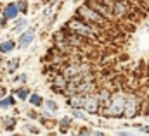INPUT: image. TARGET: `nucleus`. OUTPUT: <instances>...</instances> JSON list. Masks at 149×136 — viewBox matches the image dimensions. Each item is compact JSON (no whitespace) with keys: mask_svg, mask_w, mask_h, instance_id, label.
Wrapping results in <instances>:
<instances>
[{"mask_svg":"<svg viewBox=\"0 0 149 136\" xmlns=\"http://www.w3.org/2000/svg\"><path fill=\"white\" fill-rule=\"evenodd\" d=\"M3 98H5V88L0 86V100H3Z\"/></svg>","mask_w":149,"mask_h":136,"instance_id":"obj_26","label":"nucleus"},{"mask_svg":"<svg viewBox=\"0 0 149 136\" xmlns=\"http://www.w3.org/2000/svg\"><path fill=\"white\" fill-rule=\"evenodd\" d=\"M76 16L81 19V21H85L87 24H90V26H95V28H99V30H104L106 26H108V23L109 21H106L99 12H95L87 2L85 3H81L78 9H76Z\"/></svg>","mask_w":149,"mask_h":136,"instance_id":"obj_2","label":"nucleus"},{"mask_svg":"<svg viewBox=\"0 0 149 136\" xmlns=\"http://www.w3.org/2000/svg\"><path fill=\"white\" fill-rule=\"evenodd\" d=\"M68 105L71 107V110L85 109V97H81V95H73V97L68 98Z\"/></svg>","mask_w":149,"mask_h":136,"instance_id":"obj_9","label":"nucleus"},{"mask_svg":"<svg viewBox=\"0 0 149 136\" xmlns=\"http://www.w3.org/2000/svg\"><path fill=\"white\" fill-rule=\"evenodd\" d=\"M16 100H14V97H7V98H3V100H0V109H9L10 105H14Z\"/></svg>","mask_w":149,"mask_h":136,"instance_id":"obj_14","label":"nucleus"},{"mask_svg":"<svg viewBox=\"0 0 149 136\" xmlns=\"http://www.w3.org/2000/svg\"><path fill=\"white\" fill-rule=\"evenodd\" d=\"M16 5H17V10L19 12H23V14L28 12V2H16Z\"/></svg>","mask_w":149,"mask_h":136,"instance_id":"obj_18","label":"nucleus"},{"mask_svg":"<svg viewBox=\"0 0 149 136\" xmlns=\"http://www.w3.org/2000/svg\"><path fill=\"white\" fill-rule=\"evenodd\" d=\"M78 136H92V131H90L88 128H83V129L78 131Z\"/></svg>","mask_w":149,"mask_h":136,"instance_id":"obj_21","label":"nucleus"},{"mask_svg":"<svg viewBox=\"0 0 149 136\" xmlns=\"http://www.w3.org/2000/svg\"><path fill=\"white\" fill-rule=\"evenodd\" d=\"M101 100L97 95H90V97H85V110L88 114H101Z\"/></svg>","mask_w":149,"mask_h":136,"instance_id":"obj_6","label":"nucleus"},{"mask_svg":"<svg viewBox=\"0 0 149 136\" xmlns=\"http://www.w3.org/2000/svg\"><path fill=\"white\" fill-rule=\"evenodd\" d=\"M30 103H31L33 107H42V105L45 103V100H43L38 93H33V95H30Z\"/></svg>","mask_w":149,"mask_h":136,"instance_id":"obj_12","label":"nucleus"},{"mask_svg":"<svg viewBox=\"0 0 149 136\" xmlns=\"http://www.w3.org/2000/svg\"><path fill=\"white\" fill-rule=\"evenodd\" d=\"M17 14H19V10H17L16 2H10V3L5 5V9H3V19H16Z\"/></svg>","mask_w":149,"mask_h":136,"instance_id":"obj_10","label":"nucleus"},{"mask_svg":"<svg viewBox=\"0 0 149 136\" xmlns=\"http://www.w3.org/2000/svg\"><path fill=\"white\" fill-rule=\"evenodd\" d=\"M68 79L63 76V74H57L56 78H54V83H52V88H56L57 90V93H64L66 91V88H68Z\"/></svg>","mask_w":149,"mask_h":136,"instance_id":"obj_8","label":"nucleus"},{"mask_svg":"<svg viewBox=\"0 0 149 136\" xmlns=\"http://www.w3.org/2000/svg\"><path fill=\"white\" fill-rule=\"evenodd\" d=\"M24 129H26V131H30V133H33V135H38V133H40L37 128H35V126H31V124H26V126H24Z\"/></svg>","mask_w":149,"mask_h":136,"instance_id":"obj_22","label":"nucleus"},{"mask_svg":"<svg viewBox=\"0 0 149 136\" xmlns=\"http://www.w3.org/2000/svg\"><path fill=\"white\" fill-rule=\"evenodd\" d=\"M118 136H137V135H134L130 131H118Z\"/></svg>","mask_w":149,"mask_h":136,"instance_id":"obj_24","label":"nucleus"},{"mask_svg":"<svg viewBox=\"0 0 149 136\" xmlns=\"http://www.w3.org/2000/svg\"><path fill=\"white\" fill-rule=\"evenodd\" d=\"M14 126H16V119H7V121H5V128H7V129H10V128H14Z\"/></svg>","mask_w":149,"mask_h":136,"instance_id":"obj_23","label":"nucleus"},{"mask_svg":"<svg viewBox=\"0 0 149 136\" xmlns=\"http://www.w3.org/2000/svg\"><path fill=\"white\" fill-rule=\"evenodd\" d=\"M26 114H28V115H30V117H33V119H37V114H35V112H33V110H28V112H26Z\"/></svg>","mask_w":149,"mask_h":136,"instance_id":"obj_27","label":"nucleus"},{"mask_svg":"<svg viewBox=\"0 0 149 136\" xmlns=\"http://www.w3.org/2000/svg\"><path fill=\"white\" fill-rule=\"evenodd\" d=\"M70 126H71V119H70V117H63V119L59 121V128H61V133H63V135L66 133V129H68Z\"/></svg>","mask_w":149,"mask_h":136,"instance_id":"obj_13","label":"nucleus"},{"mask_svg":"<svg viewBox=\"0 0 149 136\" xmlns=\"http://www.w3.org/2000/svg\"><path fill=\"white\" fill-rule=\"evenodd\" d=\"M14 48H16L14 40H5V41L0 43V52H2V54H9V52H12Z\"/></svg>","mask_w":149,"mask_h":136,"instance_id":"obj_11","label":"nucleus"},{"mask_svg":"<svg viewBox=\"0 0 149 136\" xmlns=\"http://www.w3.org/2000/svg\"><path fill=\"white\" fill-rule=\"evenodd\" d=\"M28 79V74H19L17 78H12V81H19V83H26Z\"/></svg>","mask_w":149,"mask_h":136,"instance_id":"obj_20","label":"nucleus"},{"mask_svg":"<svg viewBox=\"0 0 149 136\" xmlns=\"http://www.w3.org/2000/svg\"><path fill=\"white\" fill-rule=\"evenodd\" d=\"M17 67H19V60H17V59H12V60L7 62V71H9V72H14Z\"/></svg>","mask_w":149,"mask_h":136,"instance_id":"obj_15","label":"nucleus"},{"mask_svg":"<svg viewBox=\"0 0 149 136\" xmlns=\"http://www.w3.org/2000/svg\"><path fill=\"white\" fill-rule=\"evenodd\" d=\"M92 136H106L104 133H101V131H95V133H92Z\"/></svg>","mask_w":149,"mask_h":136,"instance_id":"obj_28","label":"nucleus"},{"mask_svg":"<svg viewBox=\"0 0 149 136\" xmlns=\"http://www.w3.org/2000/svg\"><path fill=\"white\" fill-rule=\"evenodd\" d=\"M87 3H88L95 12H99L106 21H109V19H116V17H114V14H113V10L106 5V3H104V2H87Z\"/></svg>","mask_w":149,"mask_h":136,"instance_id":"obj_5","label":"nucleus"},{"mask_svg":"<svg viewBox=\"0 0 149 136\" xmlns=\"http://www.w3.org/2000/svg\"><path fill=\"white\" fill-rule=\"evenodd\" d=\"M125 103H127V95L123 93H113L111 100L106 107L101 109L102 117H125Z\"/></svg>","mask_w":149,"mask_h":136,"instance_id":"obj_3","label":"nucleus"},{"mask_svg":"<svg viewBox=\"0 0 149 136\" xmlns=\"http://www.w3.org/2000/svg\"><path fill=\"white\" fill-rule=\"evenodd\" d=\"M3 24H5V19H3V17H0V28H2Z\"/></svg>","mask_w":149,"mask_h":136,"instance_id":"obj_29","label":"nucleus"},{"mask_svg":"<svg viewBox=\"0 0 149 136\" xmlns=\"http://www.w3.org/2000/svg\"><path fill=\"white\" fill-rule=\"evenodd\" d=\"M73 115L76 117V119H81V121H85V119H87L85 112H81V110H73Z\"/></svg>","mask_w":149,"mask_h":136,"instance_id":"obj_19","label":"nucleus"},{"mask_svg":"<svg viewBox=\"0 0 149 136\" xmlns=\"http://www.w3.org/2000/svg\"><path fill=\"white\" fill-rule=\"evenodd\" d=\"M35 40V30L33 28H30V30H26L24 33H21V36H19V41H17V47L23 50V48H26L31 41Z\"/></svg>","mask_w":149,"mask_h":136,"instance_id":"obj_7","label":"nucleus"},{"mask_svg":"<svg viewBox=\"0 0 149 136\" xmlns=\"http://www.w3.org/2000/svg\"><path fill=\"white\" fill-rule=\"evenodd\" d=\"M16 93H17V97H19L21 100H26V98L30 97V90H28V88H19Z\"/></svg>","mask_w":149,"mask_h":136,"instance_id":"obj_16","label":"nucleus"},{"mask_svg":"<svg viewBox=\"0 0 149 136\" xmlns=\"http://www.w3.org/2000/svg\"><path fill=\"white\" fill-rule=\"evenodd\" d=\"M139 131L141 133H149V126H139Z\"/></svg>","mask_w":149,"mask_h":136,"instance_id":"obj_25","label":"nucleus"},{"mask_svg":"<svg viewBox=\"0 0 149 136\" xmlns=\"http://www.w3.org/2000/svg\"><path fill=\"white\" fill-rule=\"evenodd\" d=\"M45 107H47L50 112H57V109H59L57 103L54 102V100H45Z\"/></svg>","mask_w":149,"mask_h":136,"instance_id":"obj_17","label":"nucleus"},{"mask_svg":"<svg viewBox=\"0 0 149 136\" xmlns=\"http://www.w3.org/2000/svg\"><path fill=\"white\" fill-rule=\"evenodd\" d=\"M139 114H142V105L139 97L132 91L130 95H127V103H125V117L127 119H134Z\"/></svg>","mask_w":149,"mask_h":136,"instance_id":"obj_4","label":"nucleus"},{"mask_svg":"<svg viewBox=\"0 0 149 136\" xmlns=\"http://www.w3.org/2000/svg\"><path fill=\"white\" fill-rule=\"evenodd\" d=\"M66 30L71 31V33H74V34H78V36L83 38V40H95L97 36H101V30H99V28L87 24V23L81 21L78 16L71 17V19L66 23Z\"/></svg>","mask_w":149,"mask_h":136,"instance_id":"obj_1","label":"nucleus"}]
</instances>
